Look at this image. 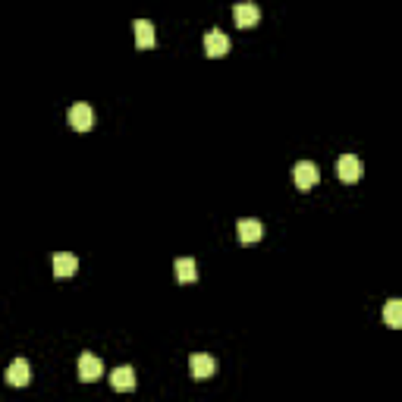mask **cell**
I'll return each mask as SVG.
<instances>
[{
    "label": "cell",
    "instance_id": "6da1fadb",
    "mask_svg": "<svg viewBox=\"0 0 402 402\" xmlns=\"http://www.w3.org/2000/svg\"><path fill=\"white\" fill-rule=\"evenodd\" d=\"M104 377V362H101L94 352H82L79 355V380L82 383H94Z\"/></svg>",
    "mask_w": 402,
    "mask_h": 402
},
{
    "label": "cell",
    "instance_id": "7a4b0ae2",
    "mask_svg": "<svg viewBox=\"0 0 402 402\" xmlns=\"http://www.w3.org/2000/svg\"><path fill=\"white\" fill-rule=\"evenodd\" d=\"M337 173H340V179H343V183H358V179L365 176V164L362 160L355 158V154H343V158L337 160Z\"/></svg>",
    "mask_w": 402,
    "mask_h": 402
},
{
    "label": "cell",
    "instance_id": "3957f363",
    "mask_svg": "<svg viewBox=\"0 0 402 402\" xmlns=\"http://www.w3.org/2000/svg\"><path fill=\"white\" fill-rule=\"evenodd\" d=\"M317 179H321V173H317V167L311 164V160H299L296 167H292V183L299 185V189H315Z\"/></svg>",
    "mask_w": 402,
    "mask_h": 402
},
{
    "label": "cell",
    "instance_id": "277c9868",
    "mask_svg": "<svg viewBox=\"0 0 402 402\" xmlns=\"http://www.w3.org/2000/svg\"><path fill=\"white\" fill-rule=\"evenodd\" d=\"M189 371L195 380H208V377H214V371H217V362H214L208 352H195V355L189 358Z\"/></svg>",
    "mask_w": 402,
    "mask_h": 402
},
{
    "label": "cell",
    "instance_id": "5b68a950",
    "mask_svg": "<svg viewBox=\"0 0 402 402\" xmlns=\"http://www.w3.org/2000/svg\"><path fill=\"white\" fill-rule=\"evenodd\" d=\"M66 119H69V126H73L76 132H88L94 126V110L88 104H73L69 113H66Z\"/></svg>",
    "mask_w": 402,
    "mask_h": 402
},
{
    "label": "cell",
    "instance_id": "8992f818",
    "mask_svg": "<svg viewBox=\"0 0 402 402\" xmlns=\"http://www.w3.org/2000/svg\"><path fill=\"white\" fill-rule=\"evenodd\" d=\"M230 38H226L224 32H220V28H211V32L205 35V53L211 60H217V57H226V53H230Z\"/></svg>",
    "mask_w": 402,
    "mask_h": 402
},
{
    "label": "cell",
    "instance_id": "52a82bcc",
    "mask_svg": "<svg viewBox=\"0 0 402 402\" xmlns=\"http://www.w3.org/2000/svg\"><path fill=\"white\" fill-rule=\"evenodd\" d=\"M53 277L57 280H69L76 271H79V258L69 255V251H60V255H53Z\"/></svg>",
    "mask_w": 402,
    "mask_h": 402
},
{
    "label": "cell",
    "instance_id": "ba28073f",
    "mask_svg": "<svg viewBox=\"0 0 402 402\" xmlns=\"http://www.w3.org/2000/svg\"><path fill=\"white\" fill-rule=\"evenodd\" d=\"M7 383L10 387H28V383H32V365H28L26 358H16L7 368Z\"/></svg>",
    "mask_w": 402,
    "mask_h": 402
},
{
    "label": "cell",
    "instance_id": "9c48e42d",
    "mask_svg": "<svg viewBox=\"0 0 402 402\" xmlns=\"http://www.w3.org/2000/svg\"><path fill=\"white\" fill-rule=\"evenodd\" d=\"M236 233H239V242L251 245V242H258V239L264 236V226H261V220H255V217H242L236 224Z\"/></svg>",
    "mask_w": 402,
    "mask_h": 402
},
{
    "label": "cell",
    "instance_id": "30bf717a",
    "mask_svg": "<svg viewBox=\"0 0 402 402\" xmlns=\"http://www.w3.org/2000/svg\"><path fill=\"white\" fill-rule=\"evenodd\" d=\"M233 16H236L239 28H255L261 22V7H255V3H236Z\"/></svg>",
    "mask_w": 402,
    "mask_h": 402
},
{
    "label": "cell",
    "instance_id": "8fae6325",
    "mask_svg": "<svg viewBox=\"0 0 402 402\" xmlns=\"http://www.w3.org/2000/svg\"><path fill=\"white\" fill-rule=\"evenodd\" d=\"M110 387L119 390V393H126V390H135V371L129 368V365H119V368L110 371Z\"/></svg>",
    "mask_w": 402,
    "mask_h": 402
},
{
    "label": "cell",
    "instance_id": "7c38bea8",
    "mask_svg": "<svg viewBox=\"0 0 402 402\" xmlns=\"http://www.w3.org/2000/svg\"><path fill=\"white\" fill-rule=\"evenodd\" d=\"M173 274H176V283H183V286H189V283H195V280H198V267H195L192 258H176Z\"/></svg>",
    "mask_w": 402,
    "mask_h": 402
},
{
    "label": "cell",
    "instance_id": "4fadbf2b",
    "mask_svg": "<svg viewBox=\"0 0 402 402\" xmlns=\"http://www.w3.org/2000/svg\"><path fill=\"white\" fill-rule=\"evenodd\" d=\"M154 26L148 19H139L135 22V44L142 47V51H148V47H154Z\"/></svg>",
    "mask_w": 402,
    "mask_h": 402
},
{
    "label": "cell",
    "instance_id": "5bb4252c",
    "mask_svg": "<svg viewBox=\"0 0 402 402\" xmlns=\"http://www.w3.org/2000/svg\"><path fill=\"white\" fill-rule=\"evenodd\" d=\"M383 321H387L393 330L402 327V302L399 299H390L387 302V308H383Z\"/></svg>",
    "mask_w": 402,
    "mask_h": 402
}]
</instances>
